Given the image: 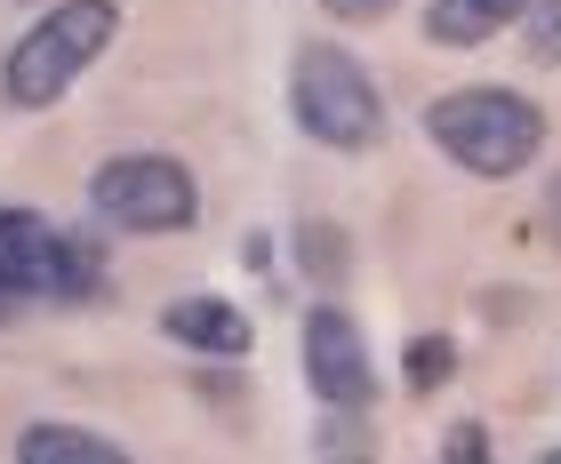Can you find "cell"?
I'll list each match as a JSON object with an SVG mask.
<instances>
[{
  "label": "cell",
  "instance_id": "cell-1",
  "mask_svg": "<svg viewBox=\"0 0 561 464\" xmlns=\"http://www.w3.org/2000/svg\"><path fill=\"white\" fill-rule=\"evenodd\" d=\"M113 24H121L113 0H57V9L9 48V65H0V96H9L16 113H48L113 48Z\"/></svg>",
  "mask_w": 561,
  "mask_h": 464
},
{
  "label": "cell",
  "instance_id": "cell-16",
  "mask_svg": "<svg viewBox=\"0 0 561 464\" xmlns=\"http://www.w3.org/2000/svg\"><path fill=\"white\" fill-rule=\"evenodd\" d=\"M553 464H561V456H553Z\"/></svg>",
  "mask_w": 561,
  "mask_h": 464
},
{
  "label": "cell",
  "instance_id": "cell-9",
  "mask_svg": "<svg viewBox=\"0 0 561 464\" xmlns=\"http://www.w3.org/2000/svg\"><path fill=\"white\" fill-rule=\"evenodd\" d=\"M16 464H121V441L81 432V425H33L16 441Z\"/></svg>",
  "mask_w": 561,
  "mask_h": 464
},
{
  "label": "cell",
  "instance_id": "cell-15",
  "mask_svg": "<svg viewBox=\"0 0 561 464\" xmlns=\"http://www.w3.org/2000/svg\"><path fill=\"white\" fill-rule=\"evenodd\" d=\"M553 232H561V176H553Z\"/></svg>",
  "mask_w": 561,
  "mask_h": 464
},
{
  "label": "cell",
  "instance_id": "cell-2",
  "mask_svg": "<svg viewBox=\"0 0 561 464\" xmlns=\"http://www.w3.org/2000/svg\"><path fill=\"white\" fill-rule=\"evenodd\" d=\"M425 128L466 176H522L546 144V113L514 89H449L433 96Z\"/></svg>",
  "mask_w": 561,
  "mask_h": 464
},
{
  "label": "cell",
  "instance_id": "cell-6",
  "mask_svg": "<svg viewBox=\"0 0 561 464\" xmlns=\"http://www.w3.org/2000/svg\"><path fill=\"white\" fill-rule=\"evenodd\" d=\"M305 384H313L329 408L369 401V345L337 304H313V313H305Z\"/></svg>",
  "mask_w": 561,
  "mask_h": 464
},
{
  "label": "cell",
  "instance_id": "cell-8",
  "mask_svg": "<svg viewBox=\"0 0 561 464\" xmlns=\"http://www.w3.org/2000/svg\"><path fill=\"white\" fill-rule=\"evenodd\" d=\"M529 0H433L425 9V33L442 48H481L490 33H505V24H522Z\"/></svg>",
  "mask_w": 561,
  "mask_h": 464
},
{
  "label": "cell",
  "instance_id": "cell-7",
  "mask_svg": "<svg viewBox=\"0 0 561 464\" xmlns=\"http://www.w3.org/2000/svg\"><path fill=\"white\" fill-rule=\"evenodd\" d=\"M161 328H169L176 345H193V352H225V360L249 352V321L225 297H176L169 313H161Z\"/></svg>",
  "mask_w": 561,
  "mask_h": 464
},
{
  "label": "cell",
  "instance_id": "cell-12",
  "mask_svg": "<svg viewBox=\"0 0 561 464\" xmlns=\"http://www.w3.org/2000/svg\"><path fill=\"white\" fill-rule=\"evenodd\" d=\"M449 369H457V345L449 337H417L410 345V384H417V393H442Z\"/></svg>",
  "mask_w": 561,
  "mask_h": 464
},
{
  "label": "cell",
  "instance_id": "cell-4",
  "mask_svg": "<svg viewBox=\"0 0 561 464\" xmlns=\"http://www.w3.org/2000/svg\"><path fill=\"white\" fill-rule=\"evenodd\" d=\"M289 113L313 144H337V152H362L386 137V105H377L369 72L345 57V48H297V72H289Z\"/></svg>",
  "mask_w": 561,
  "mask_h": 464
},
{
  "label": "cell",
  "instance_id": "cell-10",
  "mask_svg": "<svg viewBox=\"0 0 561 464\" xmlns=\"http://www.w3.org/2000/svg\"><path fill=\"white\" fill-rule=\"evenodd\" d=\"M297 265L313 272L321 289H337V280H345V265H353L345 232H337V224H321V217H313V224H297Z\"/></svg>",
  "mask_w": 561,
  "mask_h": 464
},
{
  "label": "cell",
  "instance_id": "cell-13",
  "mask_svg": "<svg viewBox=\"0 0 561 464\" xmlns=\"http://www.w3.org/2000/svg\"><path fill=\"white\" fill-rule=\"evenodd\" d=\"M442 456H449V464H473V456H490V441H481V425H457L449 441H442Z\"/></svg>",
  "mask_w": 561,
  "mask_h": 464
},
{
  "label": "cell",
  "instance_id": "cell-14",
  "mask_svg": "<svg viewBox=\"0 0 561 464\" xmlns=\"http://www.w3.org/2000/svg\"><path fill=\"white\" fill-rule=\"evenodd\" d=\"M321 9H329V16H345V24H369V16H386L393 0H321Z\"/></svg>",
  "mask_w": 561,
  "mask_h": 464
},
{
  "label": "cell",
  "instance_id": "cell-5",
  "mask_svg": "<svg viewBox=\"0 0 561 464\" xmlns=\"http://www.w3.org/2000/svg\"><path fill=\"white\" fill-rule=\"evenodd\" d=\"M89 200L96 217L121 224V232H185L201 217V193L185 161H169V152H121L89 176Z\"/></svg>",
  "mask_w": 561,
  "mask_h": 464
},
{
  "label": "cell",
  "instance_id": "cell-11",
  "mask_svg": "<svg viewBox=\"0 0 561 464\" xmlns=\"http://www.w3.org/2000/svg\"><path fill=\"white\" fill-rule=\"evenodd\" d=\"M522 48L538 65H561V0H529L522 9Z\"/></svg>",
  "mask_w": 561,
  "mask_h": 464
},
{
  "label": "cell",
  "instance_id": "cell-3",
  "mask_svg": "<svg viewBox=\"0 0 561 464\" xmlns=\"http://www.w3.org/2000/svg\"><path fill=\"white\" fill-rule=\"evenodd\" d=\"M105 289V256L89 241L57 232L33 209H0V313L16 297H57V304H89Z\"/></svg>",
  "mask_w": 561,
  "mask_h": 464
}]
</instances>
